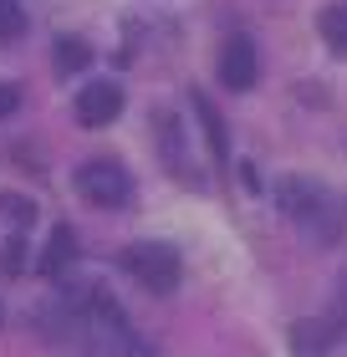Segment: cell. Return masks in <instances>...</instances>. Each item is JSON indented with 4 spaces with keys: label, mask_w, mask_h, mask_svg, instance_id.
I'll return each instance as SVG.
<instances>
[{
    "label": "cell",
    "mask_w": 347,
    "mask_h": 357,
    "mask_svg": "<svg viewBox=\"0 0 347 357\" xmlns=\"http://www.w3.org/2000/svg\"><path fill=\"white\" fill-rule=\"evenodd\" d=\"M276 199H281V209H286L311 240H317V245H327V240H337L347 230V204L337 199L332 189L311 184V178H286V184L276 189Z\"/></svg>",
    "instance_id": "cell-1"
},
{
    "label": "cell",
    "mask_w": 347,
    "mask_h": 357,
    "mask_svg": "<svg viewBox=\"0 0 347 357\" xmlns=\"http://www.w3.org/2000/svg\"><path fill=\"white\" fill-rule=\"evenodd\" d=\"M123 271L133 275L138 286H148V291L163 296V291L179 286V250L163 245V240H138V245L123 250Z\"/></svg>",
    "instance_id": "cell-2"
},
{
    "label": "cell",
    "mask_w": 347,
    "mask_h": 357,
    "mask_svg": "<svg viewBox=\"0 0 347 357\" xmlns=\"http://www.w3.org/2000/svg\"><path fill=\"white\" fill-rule=\"evenodd\" d=\"M77 194L97 209H118V204H128V194H133V178H128L123 164H112V158H87V164L77 169Z\"/></svg>",
    "instance_id": "cell-3"
},
{
    "label": "cell",
    "mask_w": 347,
    "mask_h": 357,
    "mask_svg": "<svg viewBox=\"0 0 347 357\" xmlns=\"http://www.w3.org/2000/svg\"><path fill=\"white\" fill-rule=\"evenodd\" d=\"M72 112H77L82 128H108V123L123 112V87H118V82H87V87L77 92Z\"/></svg>",
    "instance_id": "cell-4"
},
{
    "label": "cell",
    "mask_w": 347,
    "mask_h": 357,
    "mask_svg": "<svg viewBox=\"0 0 347 357\" xmlns=\"http://www.w3.org/2000/svg\"><path fill=\"white\" fill-rule=\"evenodd\" d=\"M256 72H260V61H256L251 36H230L220 52V82L230 92H245V87H256Z\"/></svg>",
    "instance_id": "cell-5"
},
{
    "label": "cell",
    "mask_w": 347,
    "mask_h": 357,
    "mask_svg": "<svg viewBox=\"0 0 347 357\" xmlns=\"http://www.w3.org/2000/svg\"><path fill=\"white\" fill-rule=\"evenodd\" d=\"M342 337H347L342 321H332V317H311V321H296V327H291V347L302 352V357H317V352H327V347H337Z\"/></svg>",
    "instance_id": "cell-6"
},
{
    "label": "cell",
    "mask_w": 347,
    "mask_h": 357,
    "mask_svg": "<svg viewBox=\"0 0 347 357\" xmlns=\"http://www.w3.org/2000/svg\"><path fill=\"white\" fill-rule=\"evenodd\" d=\"M72 255H77V235H72V225H57L52 230V245L41 250V275H61L72 266Z\"/></svg>",
    "instance_id": "cell-7"
},
{
    "label": "cell",
    "mask_w": 347,
    "mask_h": 357,
    "mask_svg": "<svg viewBox=\"0 0 347 357\" xmlns=\"http://www.w3.org/2000/svg\"><path fill=\"white\" fill-rule=\"evenodd\" d=\"M194 112H200V128H205V138L214 149V164H225V158H230V138H225V123H220V112L209 107L205 92H194Z\"/></svg>",
    "instance_id": "cell-8"
},
{
    "label": "cell",
    "mask_w": 347,
    "mask_h": 357,
    "mask_svg": "<svg viewBox=\"0 0 347 357\" xmlns=\"http://www.w3.org/2000/svg\"><path fill=\"white\" fill-rule=\"evenodd\" d=\"M317 31H322V41L332 46L337 56H347V6H327L317 15Z\"/></svg>",
    "instance_id": "cell-9"
},
{
    "label": "cell",
    "mask_w": 347,
    "mask_h": 357,
    "mask_svg": "<svg viewBox=\"0 0 347 357\" xmlns=\"http://www.w3.org/2000/svg\"><path fill=\"white\" fill-rule=\"evenodd\" d=\"M87 41H82V36H57V67L61 72H82V67H87Z\"/></svg>",
    "instance_id": "cell-10"
},
{
    "label": "cell",
    "mask_w": 347,
    "mask_h": 357,
    "mask_svg": "<svg viewBox=\"0 0 347 357\" xmlns=\"http://www.w3.org/2000/svg\"><path fill=\"white\" fill-rule=\"evenodd\" d=\"M21 31H26V6L21 0H0V41L21 36Z\"/></svg>",
    "instance_id": "cell-11"
},
{
    "label": "cell",
    "mask_w": 347,
    "mask_h": 357,
    "mask_svg": "<svg viewBox=\"0 0 347 357\" xmlns=\"http://www.w3.org/2000/svg\"><path fill=\"white\" fill-rule=\"evenodd\" d=\"M0 215H10L15 225H26V220H31V204H26V199H15V194H10V199H0Z\"/></svg>",
    "instance_id": "cell-12"
},
{
    "label": "cell",
    "mask_w": 347,
    "mask_h": 357,
    "mask_svg": "<svg viewBox=\"0 0 347 357\" xmlns=\"http://www.w3.org/2000/svg\"><path fill=\"white\" fill-rule=\"evenodd\" d=\"M332 321L347 327V271H342V286H337V312H332Z\"/></svg>",
    "instance_id": "cell-13"
},
{
    "label": "cell",
    "mask_w": 347,
    "mask_h": 357,
    "mask_svg": "<svg viewBox=\"0 0 347 357\" xmlns=\"http://www.w3.org/2000/svg\"><path fill=\"white\" fill-rule=\"evenodd\" d=\"M15 102H21V92H15V87H0V118L15 112Z\"/></svg>",
    "instance_id": "cell-14"
}]
</instances>
